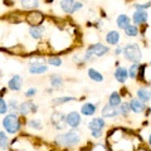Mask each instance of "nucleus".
I'll list each match as a JSON object with an SVG mask.
<instances>
[{
    "label": "nucleus",
    "mask_w": 151,
    "mask_h": 151,
    "mask_svg": "<svg viewBox=\"0 0 151 151\" xmlns=\"http://www.w3.org/2000/svg\"><path fill=\"white\" fill-rule=\"evenodd\" d=\"M129 105H130V110L134 113H141V112H144L145 108H146L145 103L141 102L139 98H132V100L129 102Z\"/></svg>",
    "instance_id": "nucleus-11"
},
{
    "label": "nucleus",
    "mask_w": 151,
    "mask_h": 151,
    "mask_svg": "<svg viewBox=\"0 0 151 151\" xmlns=\"http://www.w3.org/2000/svg\"><path fill=\"white\" fill-rule=\"evenodd\" d=\"M125 33H126V35H129V37H136L139 34V29H137V27L136 25H129V27H126L125 28Z\"/></svg>",
    "instance_id": "nucleus-28"
},
{
    "label": "nucleus",
    "mask_w": 151,
    "mask_h": 151,
    "mask_svg": "<svg viewBox=\"0 0 151 151\" xmlns=\"http://www.w3.org/2000/svg\"><path fill=\"white\" fill-rule=\"evenodd\" d=\"M28 126L30 127V129H34V130H42V122L40 120H29L28 121Z\"/></svg>",
    "instance_id": "nucleus-30"
},
{
    "label": "nucleus",
    "mask_w": 151,
    "mask_h": 151,
    "mask_svg": "<svg viewBox=\"0 0 151 151\" xmlns=\"http://www.w3.org/2000/svg\"><path fill=\"white\" fill-rule=\"evenodd\" d=\"M115 78H116V81H117V82L125 83V82H126V79L129 78V72H127V69L124 68V67L116 68V70H115Z\"/></svg>",
    "instance_id": "nucleus-15"
},
{
    "label": "nucleus",
    "mask_w": 151,
    "mask_h": 151,
    "mask_svg": "<svg viewBox=\"0 0 151 151\" xmlns=\"http://www.w3.org/2000/svg\"><path fill=\"white\" fill-rule=\"evenodd\" d=\"M88 77L94 82H102L103 81V76L101 72H98L94 68H89L88 69Z\"/></svg>",
    "instance_id": "nucleus-23"
},
{
    "label": "nucleus",
    "mask_w": 151,
    "mask_h": 151,
    "mask_svg": "<svg viewBox=\"0 0 151 151\" xmlns=\"http://www.w3.org/2000/svg\"><path fill=\"white\" fill-rule=\"evenodd\" d=\"M62 84H63V79H62L60 76L53 74L50 77V86L53 88H60V87H62Z\"/></svg>",
    "instance_id": "nucleus-26"
},
{
    "label": "nucleus",
    "mask_w": 151,
    "mask_h": 151,
    "mask_svg": "<svg viewBox=\"0 0 151 151\" xmlns=\"http://www.w3.org/2000/svg\"><path fill=\"white\" fill-rule=\"evenodd\" d=\"M81 122H82V117L77 111H72L65 116V124L69 127H72V129H78Z\"/></svg>",
    "instance_id": "nucleus-7"
},
{
    "label": "nucleus",
    "mask_w": 151,
    "mask_h": 151,
    "mask_svg": "<svg viewBox=\"0 0 151 151\" xmlns=\"http://www.w3.org/2000/svg\"><path fill=\"white\" fill-rule=\"evenodd\" d=\"M0 77H1V70H0Z\"/></svg>",
    "instance_id": "nucleus-41"
},
{
    "label": "nucleus",
    "mask_w": 151,
    "mask_h": 151,
    "mask_svg": "<svg viewBox=\"0 0 151 151\" xmlns=\"http://www.w3.org/2000/svg\"><path fill=\"white\" fill-rule=\"evenodd\" d=\"M116 22H117V25H119V28H121V29H125L126 27L130 25L131 19L127 17V15H125V14H120Z\"/></svg>",
    "instance_id": "nucleus-21"
},
{
    "label": "nucleus",
    "mask_w": 151,
    "mask_h": 151,
    "mask_svg": "<svg viewBox=\"0 0 151 151\" xmlns=\"http://www.w3.org/2000/svg\"><path fill=\"white\" fill-rule=\"evenodd\" d=\"M20 4L24 9H35L39 6V0H20Z\"/></svg>",
    "instance_id": "nucleus-24"
},
{
    "label": "nucleus",
    "mask_w": 151,
    "mask_h": 151,
    "mask_svg": "<svg viewBox=\"0 0 151 151\" xmlns=\"http://www.w3.org/2000/svg\"><path fill=\"white\" fill-rule=\"evenodd\" d=\"M122 103V100H121V96L119 92H112L110 98H108V105H111L113 107H119Z\"/></svg>",
    "instance_id": "nucleus-19"
},
{
    "label": "nucleus",
    "mask_w": 151,
    "mask_h": 151,
    "mask_svg": "<svg viewBox=\"0 0 151 151\" xmlns=\"http://www.w3.org/2000/svg\"><path fill=\"white\" fill-rule=\"evenodd\" d=\"M121 53H122V49L120 48V47H117V48L115 49V54H116V55H119V54H121Z\"/></svg>",
    "instance_id": "nucleus-39"
},
{
    "label": "nucleus",
    "mask_w": 151,
    "mask_h": 151,
    "mask_svg": "<svg viewBox=\"0 0 151 151\" xmlns=\"http://www.w3.org/2000/svg\"><path fill=\"white\" fill-rule=\"evenodd\" d=\"M22 86H23V79L19 74L13 76L8 82V87H9V89H12V91H19V89L22 88Z\"/></svg>",
    "instance_id": "nucleus-12"
},
{
    "label": "nucleus",
    "mask_w": 151,
    "mask_h": 151,
    "mask_svg": "<svg viewBox=\"0 0 151 151\" xmlns=\"http://www.w3.org/2000/svg\"><path fill=\"white\" fill-rule=\"evenodd\" d=\"M108 48L107 45H103L102 43H96V44H92L89 45L87 50H86V54H84V60H92L94 57H102L108 53Z\"/></svg>",
    "instance_id": "nucleus-4"
},
{
    "label": "nucleus",
    "mask_w": 151,
    "mask_h": 151,
    "mask_svg": "<svg viewBox=\"0 0 151 151\" xmlns=\"http://www.w3.org/2000/svg\"><path fill=\"white\" fill-rule=\"evenodd\" d=\"M8 107L9 108H12L13 111H19V106H18V102L15 101V100H10L9 101V103H8Z\"/></svg>",
    "instance_id": "nucleus-35"
},
{
    "label": "nucleus",
    "mask_w": 151,
    "mask_h": 151,
    "mask_svg": "<svg viewBox=\"0 0 151 151\" xmlns=\"http://www.w3.org/2000/svg\"><path fill=\"white\" fill-rule=\"evenodd\" d=\"M96 111H97V106L93 105V103H89V102L84 103L81 107V112L83 116H93L94 113H96Z\"/></svg>",
    "instance_id": "nucleus-17"
},
{
    "label": "nucleus",
    "mask_w": 151,
    "mask_h": 151,
    "mask_svg": "<svg viewBox=\"0 0 151 151\" xmlns=\"http://www.w3.org/2000/svg\"><path fill=\"white\" fill-rule=\"evenodd\" d=\"M122 53H124V57L130 60L132 63H139L141 58H142V54H141V49L137 44H127L124 49H122Z\"/></svg>",
    "instance_id": "nucleus-3"
},
{
    "label": "nucleus",
    "mask_w": 151,
    "mask_h": 151,
    "mask_svg": "<svg viewBox=\"0 0 151 151\" xmlns=\"http://www.w3.org/2000/svg\"><path fill=\"white\" fill-rule=\"evenodd\" d=\"M50 122H52V125H53V127L55 130H64L65 129V116L63 115L62 112H58V111H55L53 112V115L50 116Z\"/></svg>",
    "instance_id": "nucleus-5"
},
{
    "label": "nucleus",
    "mask_w": 151,
    "mask_h": 151,
    "mask_svg": "<svg viewBox=\"0 0 151 151\" xmlns=\"http://www.w3.org/2000/svg\"><path fill=\"white\" fill-rule=\"evenodd\" d=\"M38 110V106L35 103H33L32 101H27L23 102L20 106H19V112H20L22 116H28L29 113H34Z\"/></svg>",
    "instance_id": "nucleus-8"
},
{
    "label": "nucleus",
    "mask_w": 151,
    "mask_h": 151,
    "mask_svg": "<svg viewBox=\"0 0 151 151\" xmlns=\"http://www.w3.org/2000/svg\"><path fill=\"white\" fill-rule=\"evenodd\" d=\"M35 94H37V88H33V87L29 88V89H28V91L25 92V96L29 97V98L33 97V96H35Z\"/></svg>",
    "instance_id": "nucleus-36"
},
{
    "label": "nucleus",
    "mask_w": 151,
    "mask_h": 151,
    "mask_svg": "<svg viewBox=\"0 0 151 151\" xmlns=\"http://www.w3.org/2000/svg\"><path fill=\"white\" fill-rule=\"evenodd\" d=\"M74 100H76L74 97H58V98H54L53 103L54 105H62V103L70 102V101H74Z\"/></svg>",
    "instance_id": "nucleus-31"
},
{
    "label": "nucleus",
    "mask_w": 151,
    "mask_h": 151,
    "mask_svg": "<svg viewBox=\"0 0 151 151\" xmlns=\"http://www.w3.org/2000/svg\"><path fill=\"white\" fill-rule=\"evenodd\" d=\"M105 126H106V122L102 117H94V119L89 121L88 129L91 131H102Z\"/></svg>",
    "instance_id": "nucleus-10"
},
{
    "label": "nucleus",
    "mask_w": 151,
    "mask_h": 151,
    "mask_svg": "<svg viewBox=\"0 0 151 151\" xmlns=\"http://www.w3.org/2000/svg\"><path fill=\"white\" fill-rule=\"evenodd\" d=\"M25 20H27V23H28L29 25H32V27H38V25H40L42 23H43L44 15H43V14H42L40 12L33 10V12H29V13L27 14Z\"/></svg>",
    "instance_id": "nucleus-6"
},
{
    "label": "nucleus",
    "mask_w": 151,
    "mask_h": 151,
    "mask_svg": "<svg viewBox=\"0 0 151 151\" xmlns=\"http://www.w3.org/2000/svg\"><path fill=\"white\" fill-rule=\"evenodd\" d=\"M19 151H25V150H19Z\"/></svg>",
    "instance_id": "nucleus-42"
},
{
    "label": "nucleus",
    "mask_w": 151,
    "mask_h": 151,
    "mask_svg": "<svg viewBox=\"0 0 151 151\" xmlns=\"http://www.w3.org/2000/svg\"><path fill=\"white\" fill-rule=\"evenodd\" d=\"M120 39H121V37H120V33L117 30L108 32L107 35H106V42L108 44H111V45H117L119 44V42H120Z\"/></svg>",
    "instance_id": "nucleus-16"
},
{
    "label": "nucleus",
    "mask_w": 151,
    "mask_h": 151,
    "mask_svg": "<svg viewBox=\"0 0 151 151\" xmlns=\"http://www.w3.org/2000/svg\"><path fill=\"white\" fill-rule=\"evenodd\" d=\"M119 107H113L111 105H106L102 108V119H113V117L119 116Z\"/></svg>",
    "instance_id": "nucleus-9"
},
{
    "label": "nucleus",
    "mask_w": 151,
    "mask_h": 151,
    "mask_svg": "<svg viewBox=\"0 0 151 151\" xmlns=\"http://www.w3.org/2000/svg\"><path fill=\"white\" fill-rule=\"evenodd\" d=\"M3 127L8 134H18L19 130L22 127V124H20V120L17 113H9L3 119Z\"/></svg>",
    "instance_id": "nucleus-2"
},
{
    "label": "nucleus",
    "mask_w": 151,
    "mask_h": 151,
    "mask_svg": "<svg viewBox=\"0 0 151 151\" xmlns=\"http://www.w3.org/2000/svg\"><path fill=\"white\" fill-rule=\"evenodd\" d=\"M151 6V1L146 3V4H135V9L136 10H145V9H147Z\"/></svg>",
    "instance_id": "nucleus-34"
},
{
    "label": "nucleus",
    "mask_w": 151,
    "mask_h": 151,
    "mask_svg": "<svg viewBox=\"0 0 151 151\" xmlns=\"http://www.w3.org/2000/svg\"><path fill=\"white\" fill-rule=\"evenodd\" d=\"M137 98L144 102V103H147L151 100V89L149 87H141L137 89Z\"/></svg>",
    "instance_id": "nucleus-13"
},
{
    "label": "nucleus",
    "mask_w": 151,
    "mask_h": 151,
    "mask_svg": "<svg viewBox=\"0 0 151 151\" xmlns=\"http://www.w3.org/2000/svg\"><path fill=\"white\" fill-rule=\"evenodd\" d=\"M9 107H8V103L5 102V100L4 98L0 97V115H5V113L8 112Z\"/></svg>",
    "instance_id": "nucleus-33"
},
{
    "label": "nucleus",
    "mask_w": 151,
    "mask_h": 151,
    "mask_svg": "<svg viewBox=\"0 0 151 151\" xmlns=\"http://www.w3.org/2000/svg\"><path fill=\"white\" fill-rule=\"evenodd\" d=\"M102 135H103L102 131H91V136L93 139H101Z\"/></svg>",
    "instance_id": "nucleus-38"
},
{
    "label": "nucleus",
    "mask_w": 151,
    "mask_h": 151,
    "mask_svg": "<svg viewBox=\"0 0 151 151\" xmlns=\"http://www.w3.org/2000/svg\"><path fill=\"white\" fill-rule=\"evenodd\" d=\"M130 105H129V102H124V103H121V105L119 106V112H120V115L122 116H127L130 113Z\"/></svg>",
    "instance_id": "nucleus-29"
},
{
    "label": "nucleus",
    "mask_w": 151,
    "mask_h": 151,
    "mask_svg": "<svg viewBox=\"0 0 151 151\" xmlns=\"http://www.w3.org/2000/svg\"><path fill=\"white\" fill-rule=\"evenodd\" d=\"M139 67H140V64L139 63H134L130 67V69L127 70L129 72V77L132 78V79H135V78H137V73H139Z\"/></svg>",
    "instance_id": "nucleus-27"
},
{
    "label": "nucleus",
    "mask_w": 151,
    "mask_h": 151,
    "mask_svg": "<svg viewBox=\"0 0 151 151\" xmlns=\"http://www.w3.org/2000/svg\"><path fill=\"white\" fill-rule=\"evenodd\" d=\"M73 5H74V0H62V1H60V8L67 14H72Z\"/></svg>",
    "instance_id": "nucleus-22"
},
{
    "label": "nucleus",
    "mask_w": 151,
    "mask_h": 151,
    "mask_svg": "<svg viewBox=\"0 0 151 151\" xmlns=\"http://www.w3.org/2000/svg\"><path fill=\"white\" fill-rule=\"evenodd\" d=\"M132 20L136 25L144 24V23L147 22V13L145 10H136L134 13V17H132Z\"/></svg>",
    "instance_id": "nucleus-14"
},
{
    "label": "nucleus",
    "mask_w": 151,
    "mask_h": 151,
    "mask_svg": "<svg viewBox=\"0 0 151 151\" xmlns=\"http://www.w3.org/2000/svg\"><path fill=\"white\" fill-rule=\"evenodd\" d=\"M83 8V4L81 1H74V5H73V10L72 13H76V12H78L79 9H82Z\"/></svg>",
    "instance_id": "nucleus-37"
},
{
    "label": "nucleus",
    "mask_w": 151,
    "mask_h": 151,
    "mask_svg": "<svg viewBox=\"0 0 151 151\" xmlns=\"http://www.w3.org/2000/svg\"><path fill=\"white\" fill-rule=\"evenodd\" d=\"M9 144H10L9 136L4 131H0V149L6 150L9 147Z\"/></svg>",
    "instance_id": "nucleus-25"
},
{
    "label": "nucleus",
    "mask_w": 151,
    "mask_h": 151,
    "mask_svg": "<svg viewBox=\"0 0 151 151\" xmlns=\"http://www.w3.org/2000/svg\"><path fill=\"white\" fill-rule=\"evenodd\" d=\"M48 63L50 65H54V67H59L60 64H62V59L59 58V57H50V58L48 59Z\"/></svg>",
    "instance_id": "nucleus-32"
},
{
    "label": "nucleus",
    "mask_w": 151,
    "mask_h": 151,
    "mask_svg": "<svg viewBox=\"0 0 151 151\" xmlns=\"http://www.w3.org/2000/svg\"><path fill=\"white\" fill-rule=\"evenodd\" d=\"M48 70V67L45 64H32L29 67V72L32 74H42Z\"/></svg>",
    "instance_id": "nucleus-18"
},
{
    "label": "nucleus",
    "mask_w": 151,
    "mask_h": 151,
    "mask_svg": "<svg viewBox=\"0 0 151 151\" xmlns=\"http://www.w3.org/2000/svg\"><path fill=\"white\" fill-rule=\"evenodd\" d=\"M44 32V27L43 25H38V27H32L29 30V34L32 35V38L34 39H40L42 35H43Z\"/></svg>",
    "instance_id": "nucleus-20"
},
{
    "label": "nucleus",
    "mask_w": 151,
    "mask_h": 151,
    "mask_svg": "<svg viewBox=\"0 0 151 151\" xmlns=\"http://www.w3.org/2000/svg\"><path fill=\"white\" fill-rule=\"evenodd\" d=\"M149 144H150V146H151V134H150V136H149Z\"/></svg>",
    "instance_id": "nucleus-40"
},
{
    "label": "nucleus",
    "mask_w": 151,
    "mask_h": 151,
    "mask_svg": "<svg viewBox=\"0 0 151 151\" xmlns=\"http://www.w3.org/2000/svg\"><path fill=\"white\" fill-rule=\"evenodd\" d=\"M79 141H81V135L74 130L67 131L65 134H60L55 137V142L60 146H65V147H73L79 144Z\"/></svg>",
    "instance_id": "nucleus-1"
}]
</instances>
